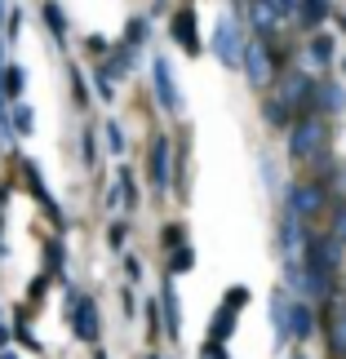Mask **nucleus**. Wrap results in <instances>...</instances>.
<instances>
[{"instance_id": "26", "label": "nucleus", "mask_w": 346, "mask_h": 359, "mask_svg": "<svg viewBox=\"0 0 346 359\" xmlns=\"http://www.w3.org/2000/svg\"><path fill=\"white\" fill-rule=\"evenodd\" d=\"M142 40H147V22H142V18H133L129 27H124V49H138Z\"/></svg>"}, {"instance_id": "32", "label": "nucleus", "mask_w": 346, "mask_h": 359, "mask_svg": "<svg viewBox=\"0 0 346 359\" xmlns=\"http://www.w3.org/2000/svg\"><path fill=\"white\" fill-rule=\"evenodd\" d=\"M80 142H85V164H98V147H93V142H98V133L85 129V137H80Z\"/></svg>"}, {"instance_id": "7", "label": "nucleus", "mask_w": 346, "mask_h": 359, "mask_svg": "<svg viewBox=\"0 0 346 359\" xmlns=\"http://www.w3.org/2000/svg\"><path fill=\"white\" fill-rule=\"evenodd\" d=\"M311 89H315V76H307V72H280V93H275V98L307 116L311 111Z\"/></svg>"}, {"instance_id": "4", "label": "nucleus", "mask_w": 346, "mask_h": 359, "mask_svg": "<svg viewBox=\"0 0 346 359\" xmlns=\"http://www.w3.org/2000/svg\"><path fill=\"white\" fill-rule=\"evenodd\" d=\"M67 311H72V333L93 346V341L102 337V315H98V306H93V297L67 293Z\"/></svg>"}, {"instance_id": "11", "label": "nucleus", "mask_w": 346, "mask_h": 359, "mask_svg": "<svg viewBox=\"0 0 346 359\" xmlns=\"http://www.w3.org/2000/svg\"><path fill=\"white\" fill-rule=\"evenodd\" d=\"M151 85H156V98H160L164 111H178V107H182V98H178V85H173V72H169V62H164V58L151 62Z\"/></svg>"}, {"instance_id": "30", "label": "nucleus", "mask_w": 346, "mask_h": 359, "mask_svg": "<svg viewBox=\"0 0 346 359\" xmlns=\"http://www.w3.org/2000/svg\"><path fill=\"white\" fill-rule=\"evenodd\" d=\"M93 89H98L102 98L112 102V93H116V89H112V72H107V67H98V72H93Z\"/></svg>"}, {"instance_id": "33", "label": "nucleus", "mask_w": 346, "mask_h": 359, "mask_svg": "<svg viewBox=\"0 0 346 359\" xmlns=\"http://www.w3.org/2000/svg\"><path fill=\"white\" fill-rule=\"evenodd\" d=\"M271 9L280 13V18H298V0H271Z\"/></svg>"}, {"instance_id": "22", "label": "nucleus", "mask_w": 346, "mask_h": 359, "mask_svg": "<svg viewBox=\"0 0 346 359\" xmlns=\"http://www.w3.org/2000/svg\"><path fill=\"white\" fill-rule=\"evenodd\" d=\"M231 333H235V311H231V306H218L213 328H209V341H227Z\"/></svg>"}, {"instance_id": "17", "label": "nucleus", "mask_w": 346, "mask_h": 359, "mask_svg": "<svg viewBox=\"0 0 346 359\" xmlns=\"http://www.w3.org/2000/svg\"><path fill=\"white\" fill-rule=\"evenodd\" d=\"M160 306H164V333H169V337H178V333H182V311H178V293H173V275H169V280H164Z\"/></svg>"}, {"instance_id": "39", "label": "nucleus", "mask_w": 346, "mask_h": 359, "mask_svg": "<svg viewBox=\"0 0 346 359\" xmlns=\"http://www.w3.org/2000/svg\"><path fill=\"white\" fill-rule=\"evenodd\" d=\"M0 359H18V355H13V351H5V355H0Z\"/></svg>"}, {"instance_id": "6", "label": "nucleus", "mask_w": 346, "mask_h": 359, "mask_svg": "<svg viewBox=\"0 0 346 359\" xmlns=\"http://www.w3.org/2000/svg\"><path fill=\"white\" fill-rule=\"evenodd\" d=\"M324 204H328V191H324V182H298L293 191H288V209H293L302 222H311V217H320L324 213Z\"/></svg>"}, {"instance_id": "25", "label": "nucleus", "mask_w": 346, "mask_h": 359, "mask_svg": "<svg viewBox=\"0 0 346 359\" xmlns=\"http://www.w3.org/2000/svg\"><path fill=\"white\" fill-rule=\"evenodd\" d=\"M22 85H27V72H22V67H18V62H13V67H5V98H13V102H18Z\"/></svg>"}, {"instance_id": "38", "label": "nucleus", "mask_w": 346, "mask_h": 359, "mask_svg": "<svg viewBox=\"0 0 346 359\" xmlns=\"http://www.w3.org/2000/svg\"><path fill=\"white\" fill-rule=\"evenodd\" d=\"M5 337H9V333H5V324H0V346H5Z\"/></svg>"}, {"instance_id": "2", "label": "nucleus", "mask_w": 346, "mask_h": 359, "mask_svg": "<svg viewBox=\"0 0 346 359\" xmlns=\"http://www.w3.org/2000/svg\"><path fill=\"white\" fill-rule=\"evenodd\" d=\"M240 72L248 76V85L253 89H267L280 80V58H275V45L267 36H253V40H244V62H240Z\"/></svg>"}, {"instance_id": "40", "label": "nucleus", "mask_w": 346, "mask_h": 359, "mask_svg": "<svg viewBox=\"0 0 346 359\" xmlns=\"http://www.w3.org/2000/svg\"><path fill=\"white\" fill-rule=\"evenodd\" d=\"M342 72H346V58H342Z\"/></svg>"}, {"instance_id": "21", "label": "nucleus", "mask_w": 346, "mask_h": 359, "mask_svg": "<svg viewBox=\"0 0 346 359\" xmlns=\"http://www.w3.org/2000/svg\"><path fill=\"white\" fill-rule=\"evenodd\" d=\"M9 129L18 133V137H27V133L36 129V116H32V107H27V102H13L9 107Z\"/></svg>"}, {"instance_id": "12", "label": "nucleus", "mask_w": 346, "mask_h": 359, "mask_svg": "<svg viewBox=\"0 0 346 359\" xmlns=\"http://www.w3.org/2000/svg\"><path fill=\"white\" fill-rule=\"evenodd\" d=\"M22 182H27V191H32V196L40 200V204H45V213L53 217V222H58L62 226V213H58V200H53L49 196V187H45V177H40V169H36V164L32 160H22Z\"/></svg>"}, {"instance_id": "23", "label": "nucleus", "mask_w": 346, "mask_h": 359, "mask_svg": "<svg viewBox=\"0 0 346 359\" xmlns=\"http://www.w3.org/2000/svg\"><path fill=\"white\" fill-rule=\"evenodd\" d=\"M116 187H120V204H124V209H138V182H133V173L129 169H120V177H116Z\"/></svg>"}, {"instance_id": "16", "label": "nucleus", "mask_w": 346, "mask_h": 359, "mask_svg": "<svg viewBox=\"0 0 346 359\" xmlns=\"http://www.w3.org/2000/svg\"><path fill=\"white\" fill-rule=\"evenodd\" d=\"M288 288H275L271 293V328H275V341H288Z\"/></svg>"}, {"instance_id": "37", "label": "nucleus", "mask_w": 346, "mask_h": 359, "mask_svg": "<svg viewBox=\"0 0 346 359\" xmlns=\"http://www.w3.org/2000/svg\"><path fill=\"white\" fill-rule=\"evenodd\" d=\"M124 271H129V280H138V275H142V262H138V257H124Z\"/></svg>"}, {"instance_id": "36", "label": "nucleus", "mask_w": 346, "mask_h": 359, "mask_svg": "<svg viewBox=\"0 0 346 359\" xmlns=\"http://www.w3.org/2000/svg\"><path fill=\"white\" fill-rule=\"evenodd\" d=\"M89 53H93V58H107V53H112V45H107L102 36H89Z\"/></svg>"}, {"instance_id": "14", "label": "nucleus", "mask_w": 346, "mask_h": 359, "mask_svg": "<svg viewBox=\"0 0 346 359\" xmlns=\"http://www.w3.org/2000/svg\"><path fill=\"white\" fill-rule=\"evenodd\" d=\"M244 9H248V22H253V32H258V36H267V40H271L275 32H280V22H284V18L271 9V0H248Z\"/></svg>"}, {"instance_id": "35", "label": "nucleus", "mask_w": 346, "mask_h": 359, "mask_svg": "<svg viewBox=\"0 0 346 359\" xmlns=\"http://www.w3.org/2000/svg\"><path fill=\"white\" fill-rule=\"evenodd\" d=\"M200 359H227L222 341H204V346H200Z\"/></svg>"}, {"instance_id": "13", "label": "nucleus", "mask_w": 346, "mask_h": 359, "mask_svg": "<svg viewBox=\"0 0 346 359\" xmlns=\"http://www.w3.org/2000/svg\"><path fill=\"white\" fill-rule=\"evenodd\" d=\"M169 156H173V142L169 137H156V142H151V182H156V191H169V182H173Z\"/></svg>"}, {"instance_id": "9", "label": "nucleus", "mask_w": 346, "mask_h": 359, "mask_svg": "<svg viewBox=\"0 0 346 359\" xmlns=\"http://www.w3.org/2000/svg\"><path fill=\"white\" fill-rule=\"evenodd\" d=\"M311 111L315 116H342L346 111V93H342V85H338V80H315V89H311Z\"/></svg>"}, {"instance_id": "10", "label": "nucleus", "mask_w": 346, "mask_h": 359, "mask_svg": "<svg viewBox=\"0 0 346 359\" xmlns=\"http://www.w3.org/2000/svg\"><path fill=\"white\" fill-rule=\"evenodd\" d=\"M169 32H173V40H178V45H182V53H191V58L200 53V27H196V9H191V5L173 9V18H169Z\"/></svg>"}, {"instance_id": "20", "label": "nucleus", "mask_w": 346, "mask_h": 359, "mask_svg": "<svg viewBox=\"0 0 346 359\" xmlns=\"http://www.w3.org/2000/svg\"><path fill=\"white\" fill-rule=\"evenodd\" d=\"M328 13H333V5H328V0H298V18H302V27H320Z\"/></svg>"}, {"instance_id": "31", "label": "nucleus", "mask_w": 346, "mask_h": 359, "mask_svg": "<svg viewBox=\"0 0 346 359\" xmlns=\"http://www.w3.org/2000/svg\"><path fill=\"white\" fill-rule=\"evenodd\" d=\"M222 306H231V311H240V306H248V288H240V284H235L231 293L222 297Z\"/></svg>"}, {"instance_id": "1", "label": "nucleus", "mask_w": 346, "mask_h": 359, "mask_svg": "<svg viewBox=\"0 0 346 359\" xmlns=\"http://www.w3.org/2000/svg\"><path fill=\"white\" fill-rule=\"evenodd\" d=\"M324 151H328V124L324 116H298L293 124H288V156L293 160H324Z\"/></svg>"}, {"instance_id": "3", "label": "nucleus", "mask_w": 346, "mask_h": 359, "mask_svg": "<svg viewBox=\"0 0 346 359\" xmlns=\"http://www.w3.org/2000/svg\"><path fill=\"white\" fill-rule=\"evenodd\" d=\"M307 222L293 213V209H284V217H280V257H284V266H288V275H298L302 271V257H307V231H302Z\"/></svg>"}, {"instance_id": "19", "label": "nucleus", "mask_w": 346, "mask_h": 359, "mask_svg": "<svg viewBox=\"0 0 346 359\" xmlns=\"http://www.w3.org/2000/svg\"><path fill=\"white\" fill-rule=\"evenodd\" d=\"M262 120L271 124V129H288V124L298 120V111L288 102H280V98H267V107H262Z\"/></svg>"}, {"instance_id": "41", "label": "nucleus", "mask_w": 346, "mask_h": 359, "mask_svg": "<svg viewBox=\"0 0 346 359\" xmlns=\"http://www.w3.org/2000/svg\"><path fill=\"white\" fill-rule=\"evenodd\" d=\"M0 253H5V244H0Z\"/></svg>"}, {"instance_id": "34", "label": "nucleus", "mask_w": 346, "mask_h": 359, "mask_svg": "<svg viewBox=\"0 0 346 359\" xmlns=\"http://www.w3.org/2000/svg\"><path fill=\"white\" fill-rule=\"evenodd\" d=\"M328 236H338V240L346 244V204H342V209L333 213V231H328Z\"/></svg>"}, {"instance_id": "27", "label": "nucleus", "mask_w": 346, "mask_h": 359, "mask_svg": "<svg viewBox=\"0 0 346 359\" xmlns=\"http://www.w3.org/2000/svg\"><path fill=\"white\" fill-rule=\"evenodd\" d=\"M196 266V257H191V248H178V257H169V275H182Z\"/></svg>"}, {"instance_id": "8", "label": "nucleus", "mask_w": 346, "mask_h": 359, "mask_svg": "<svg viewBox=\"0 0 346 359\" xmlns=\"http://www.w3.org/2000/svg\"><path fill=\"white\" fill-rule=\"evenodd\" d=\"M342 240L338 236H320V240H315L311 236V244H307V266L311 271H324V275H333L338 271V262H342Z\"/></svg>"}, {"instance_id": "5", "label": "nucleus", "mask_w": 346, "mask_h": 359, "mask_svg": "<svg viewBox=\"0 0 346 359\" xmlns=\"http://www.w3.org/2000/svg\"><path fill=\"white\" fill-rule=\"evenodd\" d=\"M209 49L218 53V62L231 67V72H240V62H244V40H240V27H235L231 18H222L213 27V40H209Z\"/></svg>"}, {"instance_id": "42", "label": "nucleus", "mask_w": 346, "mask_h": 359, "mask_svg": "<svg viewBox=\"0 0 346 359\" xmlns=\"http://www.w3.org/2000/svg\"><path fill=\"white\" fill-rule=\"evenodd\" d=\"M151 359H156V355H151Z\"/></svg>"}, {"instance_id": "15", "label": "nucleus", "mask_w": 346, "mask_h": 359, "mask_svg": "<svg viewBox=\"0 0 346 359\" xmlns=\"http://www.w3.org/2000/svg\"><path fill=\"white\" fill-rule=\"evenodd\" d=\"M311 333H315V311L307 306V302H293V306H288V337L307 341Z\"/></svg>"}, {"instance_id": "24", "label": "nucleus", "mask_w": 346, "mask_h": 359, "mask_svg": "<svg viewBox=\"0 0 346 359\" xmlns=\"http://www.w3.org/2000/svg\"><path fill=\"white\" fill-rule=\"evenodd\" d=\"M45 27L53 32V40H58V45H67V22H62V9L53 5V0L45 5Z\"/></svg>"}, {"instance_id": "28", "label": "nucleus", "mask_w": 346, "mask_h": 359, "mask_svg": "<svg viewBox=\"0 0 346 359\" xmlns=\"http://www.w3.org/2000/svg\"><path fill=\"white\" fill-rule=\"evenodd\" d=\"M328 333H333V351L346 355V315H338V320L328 324Z\"/></svg>"}, {"instance_id": "18", "label": "nucleus", "mask_w": 346, "mask_h": 359, "mask_svg": "<svg viewBox=\"0 0 346 359\" xmlns=\"http://www.w3.org/2000/svg\"><path fill=\"white\" fill-rule=\"evenodd\" d=\"M307 58L315 62V72H324L328 62H333V36H324V32H315L307 40Z\"/></svg>"}, {"instance_id": "29", "label": "nucleus", "mask_w": 346, "mask_h": 359, "mask_svg": "<svg viewBox=\"0 0 346 359\" xmlns=\"http://www.w3.org/2000/svg\"><path fill=\"white\" fill-rule=\"evenodd\" d=\"M102 129H107V142H112V151H116V156H124V129H120L116 120H107Z\"/></svg>"}]
</instances>
